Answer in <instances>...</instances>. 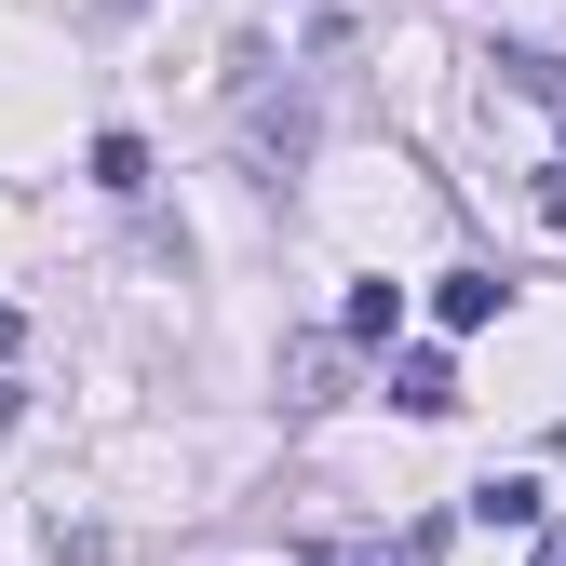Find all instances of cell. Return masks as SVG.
<instances>
[{"label": "cell", "mask_w": 566, "mask_h": 566, "mask_svg": "<svg viewBox=\"0 0 566 566\" xmlns=\"http://www.w3.org/2000/svg\"><path fill=\"white\" fill-rule=\"evenodd\" d=\"M391 405L405 418H446L459 405V365H446V350H405V365H391Z\"/></svg>", "instance_id": "6da1fadb"}, {"label": "cell", "mask_w": 566, "mask_h": 566, "mask_svg": "<svg viewBox=\"0 0 566 566\" xmlns=\"http://www.w3.org/2000/svg\"><path fill=\"white\" fill-rule=\"evenodd\" d=\"M391 324H405V283H350V311H337V337H365V350H378Z\"/></svg>", "instance_id": "3957f363"}, {"label": "cell", "mask_w": 566, "mask_h": 566, "mask_svg": "<svg viewBox=\"0 0 566 566\" xmlns=\"http://www.w3.org/2000/svg\"><path fill=\"white\" fill-rule=\"evenodd\" d=\"M432 311H446V324H485V311H500V270H446Z\"/></svg>", "instance_id": "277c9868"}, {"label": "cell", "mask_w": 566, "mask_h": 566, "mask_svg": "<svg viewBox=\"0 0 566 566\" xmlns=\"http://www.w3.org/2000/svg\"><path fill=\"white\" fill-rule=\"evenodd\" d=\"M95 14H149V0H95Z\"/></svg>", "instance_id": "52a82bcc"}, {"label": "cell", "mask_w": 566, "mask_h": 566, "mask_svg": "<svg viewBox=\"0 0 566 566\" xmlns=\"http://www.w3.org/2000/svg\"><path fill=\"white\" fill-rule=\"evenodd\" d=\"M472 526H485V539L539 526V485H526V472H485V485H472Z\"/></svg>", "instance_id": "7a4b0ae2"}, {"label": "cell", "mask_w": 566, "mask_h": 566, "mask_svg": "<svg viewBox=\"0 0 566 566\" xmlns=\"http://www.w3.org/2000/svg\"><path fill=\"white\" fill-rule=\"evenodd\" d=\"M500 67H513V82H526L539 108H566V54H500Z\"/></svg>", "instance_id": "8992f818"}, {"label": "cell", "mask_w": 566, "mask_h": 566, "mask_svg": "<svg viewBox=\"0 0 566 566\" xmlns=\"http://www.w3.org/2000/svg\"><path fill=\"white\" fill-rule=\"evenodd\" d=\"M95 189L135 202V189H149V149H135V135H95Z\"/></svg>", "instance_id": "5b68a950"}]
</instances>
